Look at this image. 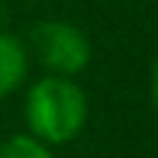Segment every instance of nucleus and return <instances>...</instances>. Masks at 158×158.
<instances>
[{"instance_id":"obj_1","label":"nucleus","mask_w":158,"mask_h":158,"mask_svg":"<svg viewBox=\"0 0 158 158\" xmlns=\"http://www.w3.org/2000/svg\"><path fill=\"white\" fill-rule=\"evenodd\" d=\"M23 120L29 135L47 147L70 143L88 123V97L76 79L47 73L27 88Z\"/></svg>"},{"instance_id":"obj_2","label":"nucleus","mask_w":158,"mask_h":158,"mask_svg":"<svg viewBox=\"0 0 158 158\" xmlns=\"http://www.w3.org/2000/svg\"><path fill=\"white\" fill-rule=\"evenodd\" d=\"M29 47H32L38 64L53 76H79L91 64V41L79 27L68 21H41L29 32Z\"/></svg>"},{"instance_id":"obj_3","label":"nucleus","mask_w":158,"mask_h":158,"mask_svg":"<svg viewBox=\"0 0 158 158\" xmlns=\"http://www.w3.org/2000/svg\"><path fill=\"white\" fill-rule=\"evenodd\" d=\"M29 73V50L18 35L0 32V100L15 94Z\"/></svg>"},{"instance_id":"obj_4","label":"nucleus","mask_w":158,"mask_h":158,"mask_svg":"<svg viewBox=\"0 0 158 158\" xmlns=\"http://www.w3.org/2000/svg\"><path fill=\"white\" fill-rule=\"evenodd\" d=\"M0 158H56V155L38 138H32L29 132H21V135H9L0 143Z\"/></svg>"},{"instance_id":"obj_5","label":"nucleus","mask_w":158,"mask_h":158,"mask_svg":"<svg viewBox=\"0 0 158 158\" xmlns=\"http://www.w3.org/2000/svg\"><path fill=\"white\" fill-rule=\"evenodd\" d=\"M149 100H152V108L158 111V56L152 62V73H149Z\"/></svg>"}]
</instances>
